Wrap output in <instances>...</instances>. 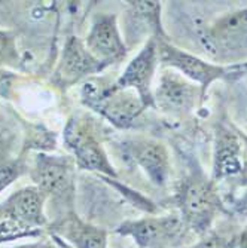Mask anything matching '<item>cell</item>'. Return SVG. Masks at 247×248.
Listing matches in <instances>:
<instances>
[{
    "mask_svg": "<svg viewBox=\"0 0 247 248\" xmlns=\"http://www.w3.org/2000/svg\"><path fill=\"white\" fill-rule=\"evenodd\" d=\"M130 152L136 164L156 186H165L170 178V156L167 149L153 140H136L130 143Z\"/></svg>",
    "mask_w": 247,
    "mask_h": 248,
    "instance_id": "obj_12",
    "label": "cell"
},
{
    "mask_svg": "<svg viewBox=\"0 0 247 248\" xmlns=\"http://www.w3.org/2000/svg\"><path fill=\"white\" fill-rule=\"evenodd\" d=\"M24 164L19 161H3L0 162V192L6 189L14 180L24 172Z\"/></svg>",
    "mask_w": 247,
    "mask_h": 248,
    "instance_id": "obj_15",
    "label": "cell"
},
{
    "mask_svg": "<svg viewBox=\"0 0 247 248\" xmlns=\"http://www.w3.org/2000/svg\"><path fill=\"white\" fill-rule=\"evenodd\" d=\"M64 143L73 153L78 168L115 175L103 147L97 141L86 121L72 118L64 129Z\"/></svg>",
    "mask_w": 247,
    "mask_h": 248,
    "instance_id": "obj_4",
    "label": "cell"
},
{
    "mask_svg": "<svg viewBox=\"0 0 247 248\" xmlns=\"http://www.w3.org/2000/svg\"><path fill=\"white\" fill-rule=\"evenodd\" d=\"M158 58L164 64L176 69L186 79L197 82L201 88V97L203 98L207 88L214 80L225 78L228 72L223 65L207 62L198 58L197 55L176 48L174 45L168 43L165 39H158Z\"/></svg>",
    "mask_w": 247,
    "mask_h": 248,
    "instance_id": "obj_6",
    "label": "cell"
},
{
    "mask_svg": "<svg viewBox=\"0 0 247 248\" xmlns=\"http://www.w3.org/2000/svg\"><path fill=\"white\" fill-rule=\"evenodd\" d=\"M158 39L152 37L143 49L131 60L122 76L112 85V89H134L148 107H155L150 89L152 78L158 64Z\"/></svg>",
    "mask_w": 247,
    "mask_h": 248,
    "instance_id": "obj_8",
    "label": "cell"
},
{
    "mask_svg": "<svg viewBox=\"0 0 247 248\" xmlns=\"http://www.w3.org/2000/svg\"><path fill=\"white\" fill-rule=\"evenodd\" d=\"M192 248H232V242L223 239L220 236L212 235L203 241H199L198 244H195Z\"/></svg>",
    "mask_w": 247,
    "mask_h": 248,
    "instance_id": "obj_17",
    "label": "cell"
},
{
    "mask_svg": "<svg viewBox=\"0 0 247 248\" xmlns=\"http://www.w3.org/2000/svg\"><path fill=\"white\" fill-rule=\"evenodd\" d=\"M54 232L69 241L75 248H107L106 233L78 216L69 214L54 224Z\"/></svg>",
    "mask_w": 247,
    "mask_h": 248,
    "instance_id": "obj_13",
    "label": "cell"
},
{
    "mask_svg": "<svg viewBox=\"0 0 247 248\" xmlns=\"http://www.w3.org/2000/svg\"><path fill=\"white\" fill-rule=\"evenodd\" d=\"M85 46L104 65L125 57L127 48L121 39L115 15H99L94 19L85 39Z\"/></svg>",
    "mask_w": 247,
    "mask_h": 248,
    "instance_id": "obj_10",
    "label": "cell"
},
{
    "mask_svg": "<svg viewBox=\"0 0 247 248\" xmlns=\"http://www.w3.org/2000/svg\"><path fill=\"white\" fill-rule=\"evenodd\" d=\"M238 248H247V229H246V232H244V233L241 235V238H240Z\"/></svg>",
    "mask_w": 247,
    "mask_h": 248,
    "instance_id": "obj_20",
    "label": "cell"
},
{
    "mask_svg": "<svg viewBox=\"0 0 247 248\" xmlns=\"http://www.w3.org/2000/svg\"><path fill=\"white\" fill-rule=\"evenodd\" d=\"M45 201L47 196L36 186L19 189L0 205V221H8L27 232L37 233L40 228L48 224Z\"/></svg>",
    "mask_w": 247,
    "mask_h": 248,
    "instance_id": "obj_5",
    "label": "cell"
},
{
    "mask_svg": "<svg viewBox=\"0 0 247 248\" xmlns=\"http://www.w3.org/2000/svg\"><path fill=\"white\" fill-rule=\"evenodd\" d=\"M103 67L106 65L97 61L91 55V52L86 49L85 42L73 36L66 42L61 61L55 72V78L60 85L69 86L89 75L100 72Z\"/></svg>",
    "mask_w": 247,
    "mask_h": 248,
    "instance_id": "obj_11",
    "label": "cell"
},
{
    "mask_svg": "<svg viewBox=\"0 0 247 248\" xmlns=\"http://www.w3.org/2000/svg\"><path fill=\"white\" fill-rule=\"evenodd\" d=\"M241 168V144L237 135L225 128L219 129L214 152V178L238 174Z\"/></svg>",
    "mask_w": 247,
    "mask_h": 248,
    "instance_id": "obj_14",
    "label": "cell"
},
{
    "mask_svg": "<svg viewBox=\"0 0 247 248\" xmlns=\"http://www.w3.org/2000/svg\"><path fill=\"white\" fill-rule=\"evenodd\" d=\"M15 248H51L48 242H32V244H24V245H18Z\"/></svg>",
    "mask_w": 247,
    "mask_h": 248,
    "instance_id": "obj_18",
    "label": "cell"
},
{
    "mask_svg": "<svg viewBox=\"0 0 247 248\" xmlns=\"http://www.w3.org/2000/svg\"><path fill=\"white\" fill-rule=\"evenodd\" d=\"M220 207V199L213 183L206 180L189 182L181 193V217L189 229L199 235L207 233Z\"/></svg>",
    "mask_w": 247,
    "mask_h": 248,
    "instance_id": "obj_2",
    "label": "cell"
},
{
    "mask_svg": "<svg viewBox=\"0 0 247 248\" xmlns=\"http://www.w3.org/2000/svg\"><path fill=\"white\" fill-rule=\"evenodd\" d=\"M32 178L36 187L54 199H66L73 192V164L69 157L37 155Z\"/></svg>",
    "mask_w": 247,
    "mask_h": 248,
    "instance_id": "obj_7",
    "label": "cell"
},
{
    "mask_svg": "<svg viewBox=\"0 0 247 248\" xmlns=\"http://www.w3.org/2000/svg\"><path fill=\"white\" fill-rule=\"evenodd\" d=\"M198 40L216 61H234L247 55V8L230 12L198 29Z\"/></svg>",
    "mask_w": 247,
    "mask_h": 248,
    "instance_id": "obj_1",
    "label": "cell"
},
{
    "mask_svg": "<svg viewBox=\"0 0 247 248\" xmlns=\"http://www.w3.org/2000/svg\"><path fill=\"white\" fill-rule=\"evenodd\" d=\"M228 70H230V72H231V70H232V72H247V62H244V64H235V65L230 67Z\"/></svg>",
    "mask_w": 247,
    "mask_h": 248,
    "instance_id": "obj_19",
    "label": "cell"
},
{
    "mask_svg": "<svg viewBox=\"0 0 247 248\" xmlns=\"http://www.w3.org/2000/svg\"><path fill=\"white\" fill-rule=\"evenodd\" d=\"M18 58L15 39L8 31H0V65L14 64Z\"/></svg>",
    "mask_w": 247,
    "mask_h": 248,
    "instance_id": "obj_16",
    "label": "cell"
},
{
    "mask_svg": "<svg viewBox=\"0 0 247 248\" xmlns=\"http://www.w3.org/2000/svg\"><path fill=\"white\" fill-rule=\"evenodd\" d=\"M198 88L185 76L173 70L161 75L160 83L153 93V104L170 115H186L197 106Z\"/></svg>",
    "mask_w": 247,
    "mask_h": 248,
    "instance_id": "obj_9",
    "label": "cell"
},
{
    "mask_svg": "<svg viewBox=\"0 0 247 248\" xmlns=\"http://www.w3.org/2000/svg\"><path fill=\"white\" fill-rule=\"evenodd\" d=\"M186 229L182 217L165 216L127 221L118 232L132 236L142 248H171L183 239Z\"/></svg>",
    "mask_w": 247,
    "mask_h": 248,
    "instance_id": "obj_3",
    "label": "cell"
}]
</instances>
